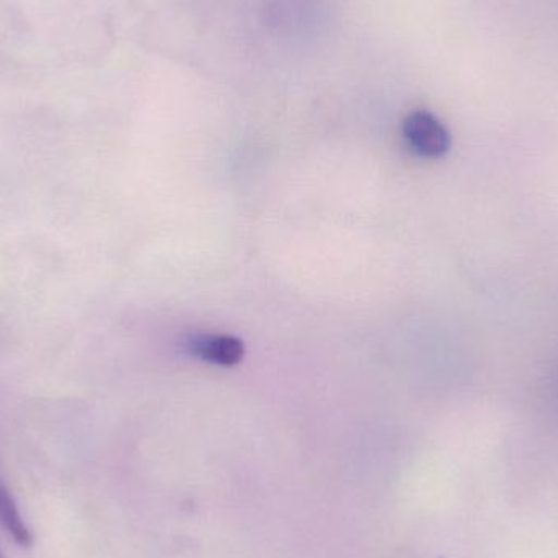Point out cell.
<instances>
[{"label":"cell","mask_w":558,"mask_h":558,"mask_svg":"<svg viewBox=\"0 0 558 558\" xmlns=\"http://www.w3.org/2000/svg\"><path fill=\"white\" fill-rule=\"evenodd\" d=\"M403 136L418 156L438 159L451 147L445 124L428 111H413L403 123Z\"/></svg>","instance_id":"6da1fadb"},{"label":"cell","mask_w":558,"mask_h":558,"mask_svg":"<svg viewBox=\"0 0 558 558\" xmlns=\"http://www.w3.org/2000/svg\"><path fill=\"white\" fill-rule=\"evenodd\" d=\"M185 348L192 356L219 366H234L244 356V344L231 335H195L189 338Z\"/></svg>","instance_id":"7a4b0ae2"},{"label":"cell","mask_w":558,"mask_h":558,"mask_svg":"<svg viewBox=\"0 0 558 558\" xmlns=\"http://www.w3.org/2000/svg\"><path fill=\"white\" fill-rule=\"evenodd\" d=\"M0 524L19 546H32V533L26 527L9 488L0 482Z\"/></svg>","instance_id":"3957f363"},{"label":"cell","mask_w":558,"mask_h":558,"mask_svg":"<svg viewBox=\"0 0 558 558\" xmlns=\"http://www.w3.org/2000/svg\"><path fill=\"white\" fill-rule=\"evenodd\" d=\"M0 558H2V557H0Z\"/></svg>","instance_id":"277c9868"}]
</instances>
